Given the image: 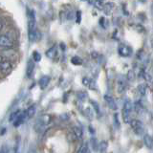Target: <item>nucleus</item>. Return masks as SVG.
Returning a JSON list of instances; mask_svg holds the SVG:
<instances>
[{"mask_svg": "<svg viewBox=\"0 0 153 153\" xmlns=\"http://www.w3.org/2000/svg\"><path fill=\"white\" fill-rule=\"evenodd\" d=\"M134 110L133 103L130 100H126L123 102V106L122 110V116L123 120L126 123H130L132 119H131V113Z\"/></svg>", "mask_w": 153, "mask_h": 153, "instance_id": "nucleus-1", "label": "nucleus"}, {"mask_svg": "<svg viewBox=\"0 0 153 153\" xmlns=\"http://www.w3.org/2000/svg\"><path fill=\"white\" fill-rule=\"evenodd\" d=\"M13 69L12 62L10 59H8L7 57L2 56L0 59V73H2L4 75H8L10 72Z\"/></svg>", "mask_w": 153, "mask_h": 153, "instance_id": "nucleus-2", "label": "nucleus"}, {"mask_svg": "<svg viewBox=\"0 0 153 153\" xmlns=\"http://www.w3.org/2000/svg\"><path fill=\"white\" fill-rule=\"evenodd\" d=\"M28 33H30L36 30V14L33 10H29L28 11Z\"/></svg>", "mask_w": 153, "mask_h": 153, "instance_id": "nucleus-3", "label": "nucleus"}, {"mask_svg": "<svg viewBox=\"0 0 153 153\" xmlns=\"http://www.w3.org/2000/svg\"><path fill=\"white\" fill-rule=\"evenodd\" d=\"M130 126L133 129V132L136 134V135L142 136L143 131H145V126H143V123L140 121V120H132L130 123Z\"/></svg>", "mask_w": 153, "mask_h": 153, "instance_id": "nucleus-4", "label": "nucleus"}, {"mask_svg": "<svg viewBox=\"0 0 153 153\" xmlns=\"http://www.w3.org/2000/svg\"><path fill=\"white\" fill-rule=\"evenodd\" d=\"M127 87V79L126 76H119L117 79V92L118 94H123Z\"/></svg>", "mask_w": 153, "mask_h": 153, "instance_id": "nucleus-5", "label": "nucleus"}, {"mask_svg": "<svg viewBox=\"0 0 153 153\" xmlns=\"http://www.w3.org/2000/svg\"><path fill=\"white\" fill-rule=\"evenodd\" d=\"M13 41L7 36L0 35V48H12Z\"/></svg>", "mask_w": 153, "mask_h": 153, "instance_id": "nucleus-6", "label": "nucleus"}, {"mask_svg": "<svg viewBox=\"0 0 153 153\" xmlns=\"http://www.w3.org/2000/svg\"><path fill=\"white\" fill-rule=\"evenodd\" d=\"M118 52H119V55L122 56H129L131 55L132 50L130 47H128L126 45H120L118 48Z\"/></svg>", "mask_w": 153, "mask_h": 153, "instance_id": "nucleus-7", "label": "nucleus"}, {"mask_svg": "<svg viewBox=\"0 0 153 153\" xmlns=\"http://www.w3.org/2000/svg\"><path fill=\"white\" fill-rule=\"evenodd\" d=\"M103 99H104L105 102H106V103H107V105L109 106L110 109H113V110L118 109V105H117L116 102H115L113 97H111V96H109V95H104Z\"/></svg>", "mask_w": 153, "mask_h": 153, "instance_id": "nucleus-8", "label": "nucleus"}, {"mask_svg": "<svg viewBox=\"0 0 153 153\" xmlns=\"http://www.w3.org/2000/svg\"><path fill=\"white\" fill-rule=\"evenodd\" d=\"M50 76H41V78L39 79V80H38V85H39L40 89L44 90L48 85H49L50 83Z\"/></svg>", "mask_w": 153, "mask_h": 153, "instance_id": "nucleus-9", "label": "nucleus"}, {"mask_svg": "<svg viewBox=\"0 0 153 153\" xmlns=\"http://www.w3.org/2000/svg\"><path fill=\"white\" fill-rule=\"evenodd\" d=\"M82 83H83L84 86L88 87L89 89L96 90V83H95V81L92 79L88 78V76H84V78L82 79Z\"/></svg>", "mask_w": 153, "mask_h": 153, "instance_id": "nucleus-10", "label": "nucleus"}, {"mask_svg": "<svg viewBox=\"0 0 153 153\" xmlns=\"http://www.w3.org/2000/svg\"><path fill=\"white\" fill-rule=\"evenodd\" d=\"M56 56H57V48H56V45L51 47L49 50L46 51V56L48 57V59H55L56 57Z\"/></svg>", "mask_w": 153, "mask_h": 153, "instance_id": "nucleus-11", "label": "nucleus"}, {"mask_svg": "<svg viewBox=\"0 0 153 153\" xmlns=\"http://www.w3.org/2000/svg\"><path fill=\"white\" fill-rule=\"evenodd\" d=\"M27 119V115H26V111H21L20 115L18 116V118L16 120V122L13 123V126L17 127L19 126H21V124L25 122V120Z\"/></svg>", "mask_w": 153, "mask_h": 153, "instance_id": "nucleus-12", "label": "nucleus"}, {"mask_svg": "<svg viewBox=\"0 0 153 153\" xmlns=\"http://www.w3.org/2000/svg\"><path fill=\"white\" fill-rule=\"evenodd\" d=\"M33 69H35V63H33V61L31 60V59L28 60V62H27V68H26V76H27L28 79L32 78Z\"/></svg>", "mask_w": 153, "mask_h": 153, "instance_id": "nucleus-13", "label": "nucleus"}, {"mask_svg": "<svg viewBox=\"0 0 153 153\" xmlns=\"http://www.w3.org/2000/svg\"><path fill=\"white\" fill-rule=\"evenodd\" d=\"M143 143H145V145L147 148H149V149L153 148V139L150 135H148V134H145L143 135Z\"/></svg>", "mask_w": 153, "mask_h": 153, "instance_id": "nucleus-14", "label": "nucleus"}, {"mask_svg": "<svg viewBox=\"0 0 153 153\" xmlns=\"http://www.w3.org/2000/svg\"><path fill=\"white\" fill-rule=\"evenodd\" d=\"M72 133L74 134V136L76 137V139H81L83 136V131L82 129H81V127L79 126H74L73 128H72Z\"/></svg>", "mask_w": 153, "mask_h": 153, "instance_id": "nucleus-15", "label": "nucleus"}, {"mask_svg": "<svg viewBox=\"0 0 153 153\" xmlns=\"http://www.w3.org/2000/svg\"><path fill=\"white\" fill-rule=\"evenodd\" d=\"M39 38H40V35H39V33L37 32V30L29 33V40L31 42H35L39 39Z\"/></svg>", "mask_w": 153, "mask_h": 153, "instance_id": "nucleus-16", "label": "nucleus"}, {"mask_svg": "<svg viewBox=\"0 0 153 153\" xmlns=\"http://www.w3.org/2000/svg\"><path fill=\"white\" fill-rule=\"evenodd\" d=\"M114 8V4L111 3V2H106L104 3V7L102 9V11L105 14H110L112 12V10Z\"/></svg>", "mask_w": 153, "mask_h": 153, "instance_id": "nucleus-17", "label": "nucleus"}, {"mask_svg": "<svg viewBox=\"0 0 153 153\" xmlns=\"http://www.w3.org/2000/svg\"><path fill=\"white\" fill-rule=\"evenodd\" d=\"M90 145H91V147H92V149L94 151H97L99 150V146H100V143L98 142L97 138L95 137H92L90 139Z\"/></svg>", "mask_w": 153, "mask_h": 153, "instance_id": "nucleus-18", "label": "nucleus"}, {"mask_svg": "<svg viewBox=\"0 0 153 153\" xmlns=\"http://www.w3.org/2000/svg\"><path fill=\"white\" fill-rule=\"evenodd\" d=\"M133 106H134V110H135V112L137 114H140L141 112H143V105L141 102V100H137V102H135V103L133 104Z\"/></svg>", "mask_w": 153, "mask_h": 153, "instance_id": "nucleus-19", "label": "nucleus"}, {"mask_svg": "<svg viewBox=\"0 0 153 153\" xmlns=\"http://www.w3.org/2000/svg\"><path fill=\"white\" fill-rule=\"evenodd\" d=\"M35 114H36V106L35 105H32V106H30L26 110L27 119H31Z\"/></svg>", "mask_w": 153, "mask_h": 153, "instance_id": "nucleus-20", "label": "nucleus"}, {"mask_svg": "<svg viewBox=\"0 0 153 153\" xmlns=\"http://www.w3.org/2000/svg\"><path fill=\"white\" fill-rule=\"evenodd\" d=\"M107 147H108V143L106 141H102L100 143L99 150L100 151V153H105L107 150Z\"/></svg>", "mask_w": 153, "mask_h": 153, "instance_id": "nucleus-21", "label": "nucleus"}, {"mask_svg": "<svg viewBox=\"0 0 153 153\" xmlns=\"http://www.w3.org/2000/svg\"><path fill=\"white\" fill-rule=\"evenodd\" d=\"M138 91L142 97H145L146 94V85L145 83H141L138 85Z\"/></svg>", "mask_w": 153, "mask_h": 153, "instance_id": "nucleus-22", "label": "nucleus"}, {"mask_svg": "<svg viewBox=\"0 0 153 153\" xmlns=\"http://www.w3.org/2000/svg\"><path fill=\"white\" fill-rule=\"evenodd\" d=\"M78 153H91V150L89 149V146H88V143H84L83 145H81L79 149L78 150Z\"/></svg>", "mask_w": 153, "mask_h": 153, "instance_id": "nucleus-23", "label": "nucleus"}, {"mask_svg": "<svg viewBox=\"0 0 153 153\" xmlns=\"http://www.w3.org/2000/svg\"><path fill=\"white\" fill-rule=\"evenodd\" d=\"M20 113H21V111L20 110H16V111H14V112H13L11 115H10V118H9V121L11 122V123H14L16 122V120L18 118V116L20 115Z\"/></svg>", "mask_w": 153, "mask_h": 153, "instance_id": "nucleus-24", "label": "nucleus"}, {"mask_svg": "<svg viewBox=\"0 0 153 153\" xmlns=\"http://www.w3.org/2000/svg\"><path fill=\"white\" fill-rule=\"evenodd\" d=\"M90 103L93 105V108L95 110V112L100 116V108L99 103L97 102H95V100H90Z\"/></svg>", "mask_w": 153, "mask_h": 153, "instance_id": "nucleus-25", "label": "nucleus"}, {"mask_svg": "<svg viewBox=\"0 0 153 153\" xmlns=\"http://www.w3.org/2000/svg\"><path fill=\"white\" fill-rule=\"evenodd\" d=\"M126 78L127 81H133L134 79H135V73H134V71L133 70H129L127 72Z\"/></svg>", "mask_w": 153, "mask_h": 153, "instance_id": "nucleus-26", "label": "nucleus"}, {"mask_svg": "<svg viewBox=\"0 0 153 153\" xmlns=\"http://www.w3.org/2000/svg\"><path fill=\"white\" fill-rule=\"evenodd\" d=\"M71 62L75 65H80V64H82V59L79 56H73L71 59Z\"/></svg>", "mask_w": 153, "mask_h": 153, "instance_id": "nucleus-27", "label": "nucleus"}, {"mask_svg": "<svg viewBox=\"0 0 153 153\" xmlns=\"http://www.w3.org/2000/svg\"><path fill=\"white\" fill-rule=\"evenodd\" d=\"M100 24L103 29H107L108 28V21L104 17H102L100 19Z\"/></svg>", "mask_w": 153, "mask_h": 153, "instance_id": "nucleus-28", "label": "nucleus"}, {"mask_svg": "<svg viewBox=\"0 0 153 153\" xmlns=\"http://www.w3.org/2000/svg\"><path fill=\"white\" fill-rule=\"evenodd\" d=\"M33 60H35L36 62L40 61L41 60V55L38 52L35 51V52H33Z\"/></svg>", "mask_w": 153, "mask_h": 153, "instance_id": "nucleus-29", "label": "nucleus"}, {"mask_svg": "<svg viewBox=\"0 0 153 153\" xmlns=\"http://www.w3.org/2000/svg\"><path fill=\"white\" fill-rule=\"evenodd\" d=\"M78 99L80 100H84L85 99H87V93L84 92V91H80L78 93Z\"/></svg>", "mask_w": 153, "mask_h": 153, "instance_id": "nucleus-30", "label": "nucleus"}, {"mask_svg": "<svg viewBox=\"0 0 153 153\" xmlns=\"http://www.w3.org/2000/svg\"><path fill=\"white\" fill-rule=\"evenodd\" d=\"M114 124H115V126H116V128H119L120 126H121V124H120V121H119V115L118 113H115L114 114Z\"/></svg>", "mask_w": 153, "mask_h": 153, "instance_id": "nucleus-31", "label": "nucleus"}, {"mask_svg": "<svg viewBox=\"0 0 153 153\" xmlns=\"http://www.w3.org/2000/svg\"><path fill=\"white\" fill-rule=\"evenodd\" d=\"M95 7L98 8L99 10H102L104 7V2L103 1H95Z\"/></svg>", "mask_w": 153, "mask_h": 153, "instance_id": "nucleus-32", "label": "nucleus"}, {"mask_svg": "<svg viewBox=\"0 0 153 153\" xmlns=\"http://www.w3.org/2000/svg\"><path fill=\"white\" fill-rule=\"evenodd\" d=\"M80 22V12H76V23Z\"/></svg>", "mask_w": 153, "mask_h": 153, "instance_id": "nucleus-33", "label": "nucleus"}, {"mask_svg": "<svg viewBox=\"0 0 153 153\" xmlns=\"http://www.w3.org/2000/svg\"><path fill=\"white\" fill-rule=\"evenodd\" d=\"M4 25H5L4 21L2 20V19H0V32H1L3 29H4Z\"/></svg>", "mask_w": 153, "mask_h": 153, "instance_id": "nucleus-34", "label": "nucleus"}, {"mask_svg": "<svg viewBox=\"0 0 153 153\" xmlns=\"http://www.w3.org/2000/svg\"><path fill=\"white\" fill-rule=\"evenodd\" d=\"M0 153H8V148H7V146H3L1 148V150H0Z\"/></svg>", "mask_w": 153, "mask_h": 153, "instance_id": "nucleus-35", "label": "nucleus"}, {"mask_svg": "<svg viewBox=\"0 0 153 153\" xmlns=\"http://www.w3.org/2000/svg\"><path fill=\"white\" fill-rule=\"evenodd\" d=\"M28 153H37L36 149H33V148H31V149H29Z\"/></svg>", "mask_w": 153, "mask_h": 153, "instance_id": "nucleus-36", "label": "nucleus"}]
</instances>
